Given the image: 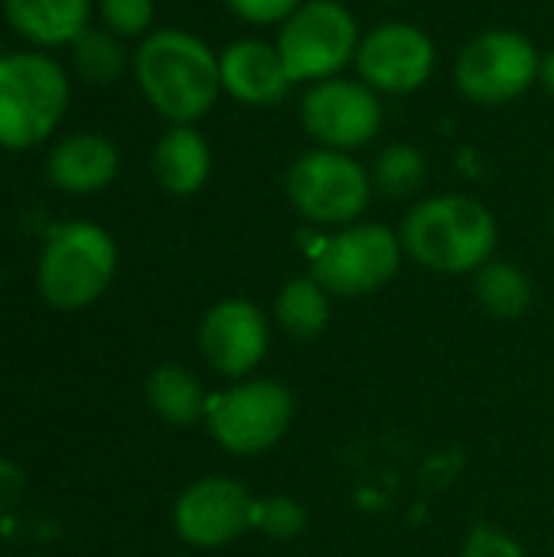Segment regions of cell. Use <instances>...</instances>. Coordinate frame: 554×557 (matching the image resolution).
<instances>
[{
  "instance_id": "2e32d148",
  "label": "cell",
  "mask_w": 554,
  "mask_h": 557,
  "mask_svg": "<svg viewBox=\"0 0 554 557\" xmlns=\"http://www.w3.org/2000/svg\"><path fill=\"white\" fill-rule=\"evenodd\" d=\"M153 176L170 196H193L212 176V147L193 124H170L153 147Z\"/></svg>"
},
{
  "instance_id": "9c48e42d",
  "label": "cell",
  "mask_w": 554,
  "mask_h": 557,
  "mask_svg": "<svg viewBox=\"0 0 554 557\" xmlns=\"http://www.w3.org/2000/svg\"><path fill=\"white\" fill-rule=\"evenodd\" d=\"M294 424V395L271 379H242L209 395L206 428L235 457H258L284 441Z\"/></svg>"
},
{
  "instance_id": "ac0fdd59",
  "label": "cell",
  "mask_w": 554,
  "mask_h": 557,
  "mask_svg": "<svg viewBox=\"0 0 554 557\" xmlns=\"http://www.w3.org/2000/svg\"><path fill=\"white\" fill-rule=\"evenodd\" d=\"M147 401L157 411V418H163L173 428H193L206 421V408H209V395L202 392L199 379L176 362L157 366L150 372Z\"/></svg>"
},
{
  "instance_id": "7c38bea8",
  "label": "cell",
  "mask_w": 554,
  "mask_h": 557,
  "mask_svg": "<svg viewBox=\"0 0 554 557\" xmlns=\"http://www.w3.org/2000/svg\"><path fill=\"white\" fill-rule=\"evenodd\" d=\"M258 499L232 476H202L173 506V529L196 548H222L255 529Z\"/></svg>"
},
{
  "instance_id": "4316f807",
  "label": "cell",
  "mask_w": 554,
  "mask_h": 557,
  "mask_svg": "<svg viewBox=\"0 0 554 557\" xmlns=\"http://www.w3.org/2000/svg\"><path fill=\"white\" fill-rule=\"evenodd\" d=\"M539 85L554 98V49L542 52V69H539Z\"/></svg>"
},
{
  "instance_id": "484cf974",
  "label": "cell",
  "mask_w": 554,
  "mask_h": 557,
  "mask_svg": "<svg viewBox=\"0 0 554 557\" xmlns=\"http://www.w3.org/2000/svg\"><path fill=\"white\" fill-rule=\"evenodd\" d=\"M304 0H225L232 16H238L248 26H281Z\"/></svg>"
},
{
  "instance_id": "6da1fadb",
  "label": "cell",
  "mask_w": 554,
  "mask_h": 557,
  "mask_svg": "<svg viewBox=\"0 0 554 557\" xmlns=\"http://www.w3.org/2000/svg\"><path fill=\"white\" fill-rule=\"evenodd\" d=\"M131 65L144 98L170 124L202 121L222 95L219 52L196 33L176 26L147 33Z\"/></svg>"
},
{
  "instance_id": "7a4b0ae2",
  "label": "cell",
  "mask_w": 554,
  "mask_h": 557,
  "mask_svg": "<svg viewBox=\"0 0 554 557\" xmlns=\"http://www.w3.org/2000/svg\"><path fill=\"white\" fill-rule=\"evenodd\" d=\"M411 261L438 274H477L496 258V215L467 193H438L418 199L398 228Z\"/></svg>"
},
{
  "instance_id": "30bf717a",
  "label": "cell",
  "mask_w": 554,
  "mask_h": 557,
  "mask_svg": "<svg viewBox=\"0 0 554 557\" xmlns=\"http://www.w3.org/2000/svg\"><path fill=\"white\" fill-rule=\"evenodd\" d=\"M382 124V95L372 91L362 78L336 75L307 85L300 98V127L313 140V147L356 153L379 137Z\"/></svg>"
},
{
  "instance_id": "ba28073f",
  "label": "cell",
  "mask_w": 554,
  "mask_h": 557,
  "mask_svg": "<svg viewBox=\"0 0 554 557\" xmlns=\"http://www.w3.org/2000/svg\"><path fill=\"white\" fill-rule=\"evenodd\" d=\"M542 52L519 29H483L467 39L454 59L457 91L480 108H503L539 85Z\"/></svg>"
},
{
  "instance_id": "44dd1931",
  "label": "cell",
  "mask_w": 554,
  "mask_h": 557,
  "mask_svg": "<svg viewBox=\"0 0 554 557\" xmlns=\"http://www.w3.org/2000/svg\"><path fill=\"white\" fill-rule=\"evenodd\" d=\"M372 186L392 199H408L415 196L424 180H428V160L424 150L408 144V140H395L389 147L379 150L376 163H372Z\"/></svg>"
},
{
  "instance_id": "7402d4cb",
  "label": "cell",
  "mask_w": 554,
  "mask_h": 557,
  "mask_svg": "<svg viewBox=\"0 0 554 557\" xmlns=\"http://www.w3.org/2000/svg\"><path fill=\"white\" fill-rule=\"evenodd\" d=\"M72 55H75V69L78 75H85L88 82L108 85L124 72V46L111 29H85L75 42H72Z\"/></svg>"
},
{
  "instance_id": "5b68a950",
  "label": "cell",
  "mask_w": 554,
  "mask_h": 557,
  "mask_svg": "<svg viewBox=\"0 0 554 557\" xmlns=\"http://www.w3.org/2000/svg\"><path fill=\"white\" fill-rule=\"evenodd\" d=\"M284 193L307 225L346 228L366 215L376 186L353 153L310 147L287 166Z\"/></svg>"
},
{
  "instance_id": "9a60e30c",
  "label": "cell",
  "mask_w": 554,
  "mask_h": 557,
  "mask_svg": "<svg viewBox=\"0 0 554 557\" xmlns=\"http://www.w3.org/2000/svg\"><path fill=\"white\" fill-rule=\"evenodd\" d=\"M121 170L118 147L101 134H72L49 153V180L62 193L88 196L114 183Z\"/></svg>"
},
{
  "instance_id": "d4e9b609",
  "label": "cell",
  "mask_w": 554,
  "mask_h": 557,
  "mask_svg": "<svg viewBox=\"0 0 554 557\" xmlns=\"http://www.w3.org/2000/svg\"><path fill=\"white\" fill-rule=\"evenodd\" d=\"M460 557H529L526 548L503 529L496 525H473L464 539V548H460Z\"/></svg>"
},
{
  "instance_id": "4fadbf2b",
  "label": "cell",
  "mask_w": 554,
  "mask_h": 557,
  "mask_svg": "<svg viewBox=\"0 0 554 557\" xmlns=\"http://www.w3.org/2000/svg\"><path fill=\"white\" fill-rule=\"evenodd\" d=\"M271 346V326L258 304L245 297L219 300L199 326V349L212 372L242 382L251 375Z\"/></svg>"
},
{
  "instance_id": "8fae6325",
  "label": "cell",
  "mask_w": 554,
  "mask_h": 557,
  "mask_svg": "<svg viewBox=\"0 0 554 557\" xmlns=\"http://www.w3.org/2000/svg\"><path fill=\"white\" fill-rule=\"evenodd\" d=\"M353 69L379 95H411L434 78L438 42L411 20H385L362 33Z\"/></svg>"
},
{
  "instance_id": "83f0119b",
  "label": "cell",
  "mask_w": 554,
  "mask_h": 557,
  "mask_svg": "<svg viewBox=\"0 0 554 557\" xmlns=\"http://www.w3.org/2000/svg\"><path fill=\"white\" fill-rule=\"evenodd\" d=\"M372 3H398V0H372Z\"/></svg>"
},
{
  "instance_id": "cb8c5ba5",
  "label": "cell",
  "mask_w": 554,
  "mask_h": 557,
  "mask_svg": "<svg viewBox=\"0 0 554 557\" xmlns=\"http://www.w3.org/2000/svg\"><path fill=\"white\" fill-rule=\"evenodd\" d=\"M104 29H111L118 39H134L153 33V0H98Z\"/></svg>"
},
{
  "instance_id": "ffe728a7",
  "label": "cell",
  "mask_w": 554,
  "mask_h": 557,
  "mask_svg": "<svg viewBox=\"0 0 554 557\" xmlns=\"http://www.w3.org/2000/svg\"><path fill=\"white\" fill-rule=\"evenodd\" d=\"M274 320L297 339H313L330 323V294L310 277H291L274 297Z\"/></svg>"
},
{
  "instance_id": "3957f363",
  "label": "cell",
  "mask_w": 554,
  "mask_h": 557,
  "mask_svg": "<svg viewBox=\"0 0 554 557\" xmlns=\"http://www.w3.org/2000/svg\"><path fill=\"white\" fill-rule=\"evenodd\" d=\"M310 277L330 297H369L395 281L405 248L392 225L385 222H353L330 235H313Z\"/></svg>"
},
{
  "instance_id": "5bb4252c",
  "label": "cell",
  "mask_w": 554,
  "mask_h": 557,
  "mask_svg": "<svg viewBox=\"0 0 554 557\" xmlns=\"http://www.w3.org/2000/svg\"><path fill=\"white\" fill-rule=\"evenodd\" d=\"M219 78L222 95L245 108H274L294 88L278 46L261 36H242L219 49Z\"/></svg>"
},
{
  "instance_id": "e0dca14e",
  "label": "cell",
  "mask_w": 554,
  "mask_h": 557,
  "mask_svg": "<svg viewBox=\"0 0 554 557\" xmlns=\"http://www.w3.org/2000/svg\"><path fill=\"white\" fill-rule=\"evenodd\" d=\"M7 23L36 46H69L88 29L91 0H3Z\"/></svg>"
},
{
  "instance_id": "277c9868",
  "label": "cell",
  "mask_w": 554,
  "mask_h": 557,
  "mask_svg": "<svg viewBox=\"0 0 554 557\" xmlns=\"http://www.w3.org/2000/svg\"><path fill=\"white\" fill-rule=\"evenodd\" d=\"M69 108V78L42 52L0 55V147L42 144Z\"/></svg>"
},
{
  "instance_id": "603a6c76",
  "label": "cell",
  "mask_w": 554,
  "mask_h": 557,
  "mask_svg": "<svg viewBox=\"0 0 554 557\" xmlns=\"http://www.w3.org/2000/svg\"><path fill=\"white\" fill-rule=\"evenodd\" d=\"M310 525V516H307V506L294 496H268V499H258L255 506V532H261L264 539H274V542H294L307 532Z\"/></svg>"
},
{
  "instance_id": "52a82bcc",
  "label": "cell",
  "mask_w": 554,
  "mask_h": 557,
  "mask_svg": "<svg viewBox=\"0 0 554 557\" xmlns=\"http://www.w3.org/2000/svg\"><path fill=\"white\" fill-rule=\"evenodd\" d=\"M118 268L114 238L95 222L56 225L39 255V294L59 310H82L95 304Z\"/></svg>"
},
{
  "instance_id": "d6986e66",
  "label": "cell",
  "mask_w": 554,
  "mask_h": 557,
  "mask_svg": "<svg viewBox=\"0 0 554 557\" xmlns=\"http://www.w3.org/2000/svg\"><path fill=\"white\" fill-rule=\"evenodd\" d=\"M473 294L480 307L496 320H519L532 307V281L516 261L493 258L473 274Z\"/></svg>"
},
{
  "instance_id": "8992f818",
  "label": "cell",
  "mask_w": 554,
  "mask_h": 557,
  "mask_svg": "<svg viewBox=\"0 0 554 557\" xmlns=\"http://www.w3.org/2000/svg\"><path fill=\"white\" fill-rule=\"evenodd\" d=\"M362 29L343 0H304L274 36L294 85H317L356 62Z\"/></svg>"
},
{
  "instance_id": "f1b7e54d",
  "label": "cell",
  "mask_w": 554,
  "mask_h": 557,
  "mask_svg": "<svg viewBox=\"0 0 554 557\" xmlns=\"http://www.w3.org/2000/svg\"><path fill=\"white\" fill-rule=\"evenodd\" d=\"M552 232H554V215H552Z\"/></svg>"
}]
</instances>
